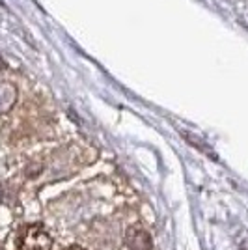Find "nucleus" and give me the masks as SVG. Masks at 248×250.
Here are the masks:
<instances>
[{"label": "nucleus", "instance_id": "nucleus-1", "mask_svg": "<svg viewBox=\"0 0 248 250\" xmlns=\"http://www.w3.org/2000/svg\"><path fill=\"white\" fill-rule=\"evenodd\" d=\"M17 249L19 250H51L52 239L47 229L40 224H28L17 235Z\"/></svg>", "mask_w": 248, "mask_h": 250}, {"label": "nucleus", "instance_id": "nucleus-2", "mask_svg": "<svg viewBox=\"0 0 248 250\" xmlns=\"http://www.w3.org/2000/svg\"><path fill=\"white\" fill-rule=\"evenodd\" d=\"M63 250H84V249L79 247V245H73V247H67V249H63Z\"/></svg>", "mask_w": 248, "mask_h": 250}]
</instances>
